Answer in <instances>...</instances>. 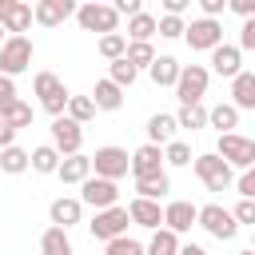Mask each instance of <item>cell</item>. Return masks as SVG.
<instances>
[{
    "label": "cell",
    "instance_id": "obj_1",
    "mask_svg": "<svg viewBox=\"0 0 255 255\" xmlns=\"http://www.w3.org/2000/svg\"><path fill=\"white\" fill-rule=\"evenodd\" d=\"M32 88H36V96H40V108H44L52 120L68 116V100H72V92L64 88V80H60L56 72H36V76H32Z\"/></svg>",
    "mask_w": 255,
    "mask_h": 255
},
{
    "label": "cell",
    "instance_id": "obj_2",
    "mask_svg": "<svg viewBox=\"0 0 255 255\" xmlns=\"http://www.w3.org/2000/svg\"><path fill=\"white\" fill-rule=\"evenodd\" d=\"M191 167H195V175H199V183H203L207 191H231V187H235V167H231V163H223L215 151L195 155V159H191Z\"/></svg>",
    "mask_w": 255,
    "mask_h": 255
},
{
    "label": "cell",
    "instance_id": "obj_3",
    "mask_svg": "<svg viewBox=\"0 0 255 255\" xmlns=\"http://www.w3.org/2000/svg\"><path fill=\"white\" fill-rule=\"evenodd\" d=\"M76 20H80V28H84V32H100V36L120 32V12H116V4L88 0V4H80V8H76Z\"/></svg>",
    "mask_w": 255,
    "mask_h": 255
},
{
    "label": "cell",
    "instance_id": "obj_4",
    "mask_svg": "<svg viewBox=\"0 0 255 255\" xmlns=\"http://www.w3.org/2000/svg\"><path fill=\"white\" fill-rule=\"evenodd\" d=\"M128 171H131V155H128L124 147H116V143H108V147H96V155H92V175L120 183Z\"/></svg>",
    "mask_w": 255,
    "mask_h": 255
},
{
    "label": "cell",
    "instance_id": "obj_5",
    "mask_svg": "<svg viewBox=\"0 0 255 255\" xmlns=\"http://www.w3.org/2000/svg\"><path fill=\"white\" fill-rule=\"evenodd\" d=\"M207 84H211V68H203V64H183L179 84H175V100H179V104H203Z\"/></svg>",
    "mask_w": 255,
    "mask_h": 255
},
{
    "label": "cell",
    "instance_id": "obj_6",
    "mask_svg": "<svg viewBox=\"0 0 255 255\" xmlns=\"http://www.w3.org/2000/svg\"><path fill=\"white\" fill-rule=\"evenodd\" d=\"M215 155H219L223 163H231V167L247 171V167H255V139H247V135H239V131H231V135H219V143H215Z\"/></svg>",
    "mask_w": 255,
    "mask_h": 255
},
{
    "label": "cell",
    "instance_id": "obj_7",
    "mask_svg": "<svg viewBox=\"0 0 255 255\" xmlns=\"http://www.w3.org/2000/svg\"><path fill=\"white\" fill-rule=\"evenodd\" d=\"M128 223H131L128 207H108V211H96V215H92L88 231H92V239H100V243H112V239L128 235Z\"/></svg>",
    "mask_w": 255,
    "mask_h": 255
},
{
    "label": "cell",
    "instance_id": "obj_8",
    "mask_svg": "<svg viewBox=\"0 0 255 255\" xmlns=\"http://www.w3.org/2000/svg\"><path fill=\"white\" fill-rule=\"evenodd\" d=\"M199 227L211 239H235L239 235V223H235L231 207H223V203H203L199 207Z\"/></svg>",
    "mask_w": 255,
    "mask_h": 255
},
{
    "label": "cell",
    "instance_id": "obj_9",
    "mask_svg": "<svg viewBox=\"0 0 255 255\" xmlns=\"http://www.w3.org/2000/svg\"><path fill=\"white\" fill-rule=\"evenodd\" d=\"M32 68V40L28 36H8V44L0 48V76H20Z\"/></svg>",
    "mask_w": 255,
    "mask_h": 255
},
{
    "label": "cell",
    "instance_id": "obj_10",
    "mask_svg": "<svg viewBox=\"0 0 255 255\" xmlns=\"http://www.w3.org/2000/svg\"><path fill=\"white\" fill-rule=\"evenodd\" d=\"M183 40H187V48H191V52H215V48L223 44V24H219V20L199 16V20H191V24H187Z\"/></svg>",
    "mask_w": 255,
    "mask_h": 255
},
{
    "label": "cell",
    "instance_id": "obj_11",
    "mask_svg": "<svg viewBox=\"0 0 255 255\" xmlns=\"http://www.w3.org/2000/svg\"><path fill=\"white\" fill-rule=\"evenodd\" d=\"M80 203L84 207H96V211H108V207H120V183L112 179H100L92 175L84 187H80Z\"/></svg>",
    "mask_w": 255,
    "mask_h": 255
},
{
    "label": "cell",
    "instance_id": "obj_12",
    "mask_svg": "<svg viewBox=\"0 0 255 255\" xmlns=\"http://www.w3.org/2000/svg\"><path fill=\"white\" fill-rule=\"evenodd\" d=\"M52 147L68 159V155H80V147H84V128L76 124V120H68V116H60V120H52Z\"/></svg>",
    "mask_w": 255,
    "mask_h": 255
},
{
    "label": "cell",
    "instance_id": "obj_13",
    "mask_svg": "<svg viewBox=\"0 0 255 255\" xmlns=\"http://www.w3.org/2000/svg\"><path fill=\"white\" fill-rule=\"evenodd\" d=\"M0 24H4L8 36H24V32L36 24V12H32V4H24V0H0Z\"/></svg>",
    "mask_w": 255,
    "mask_h": 255
},
{
    "label": "cell",
    "instance_id": "obj_14",
    "mask_svg": "<svg viewBox=\"0 0 255 255\" xmlns=\"http://www.w3.org/2000/svg\"><path fill=\"white\" fill-rule=\"evenodd\" d=\"M195 223H199V207H195L191 199H171V203H163V227H167V231L183 235V231H191Z\"/></svg>",
    "mask_w": 255,
    "mask_h": 255
},
{
    "label": "cell",
    "instance_id": "obj_15",
    "mask_svg": "<svg viewBox=\"0 0 255 255\" xmlns=\"http://www.w3.org/2000/svg\"><path fill=\"white\" fill-rule=\"evenodd\" d=\"M163 175V147L155 143H143L131 151V179H155Z\"/></svg>",
    "mask_w": 255,
    "mask_h": 255
},
{
    "label": "cell",
    "instance_id": "obj_16",
    "mask_svg": "<svg viewBox=\"0 0 255 255\" xmlns=\"http://www.w3.org/2000/svg\"><path fill=\"white\" fill-rule=\"evenodd\" d=\"M76 8H80V4H72V0H36V4H32L40 28H60L68 16H76Z\"/></svg>",
    "mask_w": 255,
    "mask_h": 255
},
{
    "label": "cell",
    "instance_id": "obj_17",
    "mask_svg": "<svg viewBox=\"0 0 255 255\" xmlns=\"http://www.w3.org/2000/svg\"><path fill=\"white\" fill-rule=\"evenodd\" d=\"M211 72L235 80V76L243 72V52H239V44H219V48L211 52Z\"/></svg>",
    "mask_w": 255,
    "mask_h": 255
},
{
    "label": "cell",
    "instance_id": "obj_18",
    "mask_svg": "<svg viewBox=\"0 0 255 255\" xmlns=\"http://www.w3.org/2000/svg\"><path fill=\"white\" fill-rule=\"evenodd\" d=\"M80 215H84V203H80V195H60V199H52V207H48V219H52V227H72V223H80Z\"/></svg>",
    "mask_w": 255,
    "mask_h": 255
},
{
    "label": "cell",
    "instance_id": "obj_19",
    "mask_svg": "<svg viewBox=\"0 0 255 255\" xmlns=\"http://www.w3.org/2000/svg\"><path fill=\"white\" fill-rule=\"evenodd\" d=\"M128 215H131L135 227H147V231H159V227H163V207H159L155 199H139V195H135V199L128 203Z\"/></svg>",
    "mask_w": 255,
    "mask_h": 255
},
{
    "label": "cell",
    "instance_id": "obj_20",
    "mask_svg": "<svg viewBox=\"0 0 255 255\" xmlns=\"http://www.w3.org/2000/svg\"><path fill=\"white\" fill-rule=\"evenodd\" d=\"M147 143H155V147H167L171 139H175V131H179V124H175V116L171 112H155L151 120H147Z\"/></svg>",
    "mask_w": 255,
    "mask_h": 255
},
{
    "label": "cell",
    "instance_id": "obj_21",
    "mask_svg": "<svg viewBox=\"0 0 255 255\" xmlns=\"http://www.w3.org/2000/svg\"><path fill=\"white\" fill-rule=\"evenodd\" d=\"M151 36H159V16L143 8L139 16L128 20V44H151Z\"/></svg>",
    "mask_w": 255,
    "mask_h": 255
},
{
    "label": "cell",
    "instance_id": "obj_22",
    "mask_svg": "<svg viewBox=\"0 0 255 255\" xmlns=\"http://www.w3.org/2000/svg\"><path fill=\"white\" fill-rule=\"evenodd\" d=\"M179 72H183V64L175 56H155V64L147 68V76H151L155 88H175L179 84Z\"/></svg>",
    "mask_w": 255,
    "mask_h": 255
},
{
    "label": "cell",
    "instance_id": "obj_23",
    "mask_svg": "<svg viewBox=\"0 0 255 255\" xmlns=\"http://www.w3.org/2000/svg\"><path fill=\"white\" fill-rule=\"evenodd\" d=\"M92 104H96V112H120V108H124V88L112 84V80H96Z\"/></svg>",
    "mask_w": 255,
    "mask_h": 255
},
{
    "label": "cell",
    "instance_id": "obj_24",
    "mask_svg": "<svg viewBox=\"0 0 255 255\" xmlns=\"http://www.w3.org/2000/svg\"><path fill=\"white\" fill-rule=\"evenodd\" d=\"M56 175H60V183H80V187H84V183L92 179V155H84V151H80V155H68Z\"/></svg>",
    "mask_w": 255,
    "mask_h": 255
},
{
    "label": "cell",
    "instance_id": "obj_25",
    "mask_svg": "<svg viewBox=\"0 0 255 255\" xmlns=\"http://www.w3.org/2000/svg\"><path fill=\"white\" fill-rule=\"evenodd\" d=\"M231 104L239 112H255V72H239L231 80Z\"/></svg>",
    "mask_w": 255,
    "mask_h": 255
},
{
    "label": "cell",
    "instance_id": "obj_26",
    "mask_svg": "<svg viewBox=\"0 0 255 255\" xmlns=\"http://www.w3.org/2000/svg\"><path fill=\"white\" fill-rule=\"evenodd\" d=\"M207 128H215L219 135H231V131L239 128V108H235V104H215V108H207Z\"/></svg>",
    "mask_w": 255,
    "mask_h": 255
},
{
    "label": "cell",
    "instance_id": "obj_27",
    "mask_svg": "<svg viewBox=\"0 0 255 255\" xmlns=\"http://www.w3.org/2000/svg\"><path fill=\"white\" fill-rule=\"evenodd\" d=\"M60 163H64V155H60L52 143L32 147V171H36V175H56V171H60Z\"/></svg>",
    "mask_w": 255,
    "mask_h": 255
},
{
    "label": "cell",
    "instance_id": "obj_28",
    "mask_svg": "<svg viewBox=\"0 0 255 255\" xmlns=\"http://www.w3.org/2000/svg\"><path fill=\"white\" fill-rule=\"evenodd\" d=\"M40 255H76L68 231H64V227H48V231L40 235Z\"/></svg>",
    "mask_w": 255,
    "mask_h": 255
},
{
    "label": "cell",
    "instance_id": "obj_29",
    "mask_svg": "<svg viewBox=\"0 0 255 255\" xmlns=\"http://www.w3.org/2000/svg\"><path fill=\"white\" fill-rule=\"evenodd\" d=\"M32 167V151H24V147H4L0 151V171L4 175H24Z\"/></svg>",
    "mask_w": 255,
    "mask_h": 255
},
{
    "label": "cell",
    "instance_id": "obj_30",
    "mask_svg": "<svg viewBox=\"0 0 255 255\" xmlns=\"http://www.w3.org/2000/svg\"><path fill=\"white\" fill-rule=\"evenodd\" d=\"M179 235L175 231H167V227H159V231H151V239H147V255H179Z\"/></svg>",
    "mask_w": 255,
    "mask_h": 255
},
{
    "label": "cell",
    "instance_id": "obj_31",
    "mask_svg": "<svg viewBox=\"0 0 255 255\" xmlns=\"http://www.w3.org/2000/svg\"><path fill=\"white\" fill-rule=\"evenodd\" d=\"M175 124L187 128V131H199V128H207V108H203V104H179Z\"/></svg>",
    "mask_w": 255,
    "mask_h": 255
},
{
    "label": "cell",
    "instance_id": "obj_32",
    "mask_svg": "<svg viewBox=\"0 0 255 255\" xmlns=\"http://www.w3.org/2000/svg\"><path fill=\"white\" fill-rule=\"evenodd\" d=\"M167 191H171L167 171H163V175H155V179H135V195H139V199H155V203H159Z\"/></svg>",
    "mask_w": 255,
    "mask_h": 255
},
{
    "label": "cell",
    "instance_id": "obj_33",
    "mask_svg": "<svg viewBox=\"0 0 255 255\" xmlns=\"http://www.w3.org/2000/svg\"><path fill=\"white\" fill-rule=\"evenodd\" d=\"M100 56H104L108 64H116V60H124V56H128V36H124V32H112V36H100Z\"/></svg>",
    "mask_w": 255,
    "mask_h": 255
},
{
    "label": "cell",
    "instance_id": "obj_34",
    "mask_svg": "<svg viewBox=\"0 0 255 255\" xmlns=\"http://www.w3.org/2000/svg\"><path fill=\"white\" fill-rule=\"evenodd\" d=\"M68 120H76L80 128H84L88 120H96V104H92V96H72V100H68Z\"/></svg>",
    "mask_w": 255,
    "mask_h": 255
},
{
    "label": "cell",
    "instance_id": "obj_35",
    "mask_svg": "<svg viewBox=\"0 0 255 255\" xmlns=\"http://www.w3.org/2000/svg\"><path fill=\"white\" fill-rule=\"evenodd\" d=\"M104 255H147V243H139L131 235H120V239L104 243Z\"/></svg>",
    "mask_w": 255,
    "mask_h": 255
},
{
    "label": "cell",
    "instance_id": "obj_36",
    "mask_svg": "<svg viewBox=\"0 0 255 255\" xmlns=\"http://www.w3.org/2000/svg\"><path fill=\"white\" fill-rule=\"evenodd\" d=\"M195 155H191V143H183V139H171L167 147H163V163H171V167H187Z\"/></svg>",
    "mask_w": 255,
    "mask_h": 255
},
{
    "label": "cell",
    "instance_id": "obj_37",
    "mask_svg": "<svg viewBox=\"0 0 255 255\" xmlns=\"http://www.w3.org/2000/svg\"><path fill=\"white\" fill-rule=\"evenodd\" d=\"M128 64L139 72V68H151L155 64V44H128Z\"/></svg>",
    "mask_w": 255,
    "mask_h": 255
},
{
    "label": "cell",
    "instance_id": "obj_38",
    "mask_svg": "<svg viewBox=\"0 0 255 255\" xmlns=\"http://www.w3.org/2000/svg\"><path fill=\"white\" fill-rule=\"evenodd\" d=\"M135 76H139V72L128 64V56H124V60H116V64L108 68V80H112V84H120V88H131V84H135Z\"/></svg>",
    "mask_w": 255,
    "mask_h": 255
},
{
    "label": "cell",
    "instance_id": "obj_39",
    "mask_svg": "<svg viewBox=\"0 0 255 255\" xmlns=\"http://www.w3.org/2000/svg\"><path fill=\"white\" fill-rule=\"evenodd\" d=\"M4 124H12L16 131H20V128H32V104L16 100V104L8 108V116H4Z\"/></svg>",
    "mask_w": 255,
    "mask_h": 255
},
{
    "label": "cell",
    "instance_id": "obj_40",
    "mask_svg": "<svg viewBox=\"0 0 255 255\" xmlns=\"http://www.w3.org/2000/svg\"><path fill=\"white\" fill-rule=\"evenodd\" d=\"M187 32V20L183 16H159V36L163 40H179Z\"/></svg>",
    "mask_w": 255,
    "mask_h": 255
},
{
    "label": "cell",
    "instance_id": "obj_41",
    "mask_svg": "<svg viewBox=\"0 0 255 255\" xmlns=\"http://www.w3.org/2000/svg\"><path fill=\"white\" fill-rule=\"evenodd\" d=\"M20 100V92H16V80L12 76H0V120L8 116V108Z\"/></svg>",
    "mask_w": 255,
    "mask_h": 255
},
{
    "label": "cell",
    "instance_id": "obj_42",
    "mask_svg": "<svg viewBox=\"0 0 255 255\" xmlns=\"http://www.w3.org/2000/svg\"><path fill=\"white\" fill-rule=\"evenodd\" d=\"M231 215H235V223H239V227L247 223V227L255 231V199H239V203L231 207Z\"/></svg>",
    "mask_w": 255,
    "mask_h": 255
},
{
    "label": "cell",
    "instance_id": "obj_43",
    "mask_svg": "<svg viewBox=\"0 0 255 255\" xmlns=\"http://www.w3.org/2000/svg\"><path fill=\"white\" fill-rule=\"evenodd\" d=\"M235 191H239V199H255V167H247V171L235 179Z\"/></svg>",
    "mask_w": 255,
    "mask_h": 255
},
{
    "label": "cell",
    "instance_id": "obj_44",
    "mask_svg": "<svg viewBox=\"0 0 255 255\" xmlns=\"http://www.w3.org/2000/svg\"><path fill=\"white\" fill-rule=\"evenodd\" d=\"M227 4H231V0H199V12H203L207 20H219V16L227 12Z\"/></svg>",
    "mask_w": 255,
    "mask_h": 255
},
{
    "label": "cell",
    "instance_id": "obj_45",
    "mask_svg": "<svg viewBox=\"0 0 255 255\" xmlns=\"http://www.w3.org/2000/svg\"><path fill=\"white\" fill-rule=\"evenodd\" d=\"M239 52H255V20H243V28H239Z\"/></svg>",
    "mask_w": 255,
    "mask_h": 255
},
{
    "label": "cell",
    "instance_id": "obj_46",
    "mask_svg": "<svg viewBox=\"0 0 255 255\" xmlns=\"http://www.w3.org/2000/svg\"><path fill=\"white\" fill-rule=\"evenodd\" d=\"M116 12L131 20V16H139V12H143V0H116Z\"/></svg>",
    "mask_w": 255,
    "mask_h": 255
},
{
    "label": "cell",
    "instance_id": "obj_47",
    "mask_svg": "<svg viewBox=\"0 0 255 255\" xmlns=\"http://www.w3.org/2000/svg\"><path fill=\"white\" fill-rule=\"evenodd\" d=\"M235 16H243V20H255V0H231L227 4Z\"/></svg>",
    "mask_w": 255,
    "mask_h": 255
},
{
    "label": "cell",
    "instance_id": "obj_48",
    "mask_svg": "<svg viewBox=\"0 0 255 255\" xmlns=\"http://www.w3.org/2000/svg\"><path fill=\"white\" fill-rule=\"evenodd\" d=\"M191 8V0H163V16H183Z\"/></svg>",
    "mask_w": 255,
    "mask_h": 255
},
{
    "label": "cell",
    "instance_id": "obj_49",
    "mask_svg": "<svg viewBox=\"0 0 255 255\" xmlns=\"http://www.w3.org/2000/svg\"><path fill=\"white\" fill-rule=\"evenodd\" d=\"M4 147H16V128L0 120V151H4Z\"/></svg>",
    "mask_w": 255,
    "mask_h": 255
},
{
    "label": "cell",
    "instance_id": "obj_50",
    "mask_svg": "<svg viewBox=\"0 0 255 255\" xmlns=\"http://www.w3.org/2000/svg\"><path fill=\"white\" fill-rule=\"evenodd\" d=\"M179 255H207V247H199V243H183Z\"/></svg>",
    "mask_w": 255,
    "mask_h": 255
},
{
    "label": "cell",
    "instance_id": "obj_51",
    "mask_svg": "<svg viewBox=\"0 0 255 255\" xmlns=\"http://www.w3.org/2000/svg\"><path fill=\"white\" fill-rule=\"evenodd\" d=\"M4 44H8V32H4V24H0V48H4Z\"/></svg>",
    "mask_w": 255,
    "mask_h": 255
},
{
    "label": "cell",
    "instance_id": "obj_52",
    "mask_svg": "<svg viewBox=\"0 0 255 255\" xmlns=\"http://www.w3.org/2000/svg\"><path fill=\"white\" fill-rule=\"evenodd\" d=\"M235 255H255V251H251V247H243V251H235Z\"/></svg>",
    "mask_w": 255,
    "mask_h": 255
},
{
    "label": "cell",
    "instance_id": "obj_53",
    "mask_svg": "<svg viewBox=\"0 0 255 255\" xmlns=\"http://www.w3.org/2000/svg\"><path fill=\"white\" fill-rule=\"evenodd\" d=\"M251 251H255V231H251Z\"/></svg>",
    "mask_w": 255,
    "mask_h": 255
}]
</instances>
